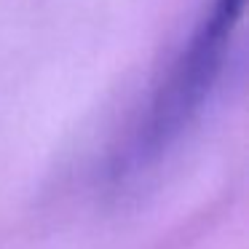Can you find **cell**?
I'll list each match as a JSON object with an SVG mask.
<instances>
[{"instance_id":"6da1fadb","label":"cell","mask_w":249,"mask_h":249,"mask_svg":"<svg viewBox=\"0 0 249 249\" xmlns=\"http://www.w3.org/2000/svg\"><path fill=\"white\" fill-rule=\"evenodd\" d=\"M247 0H209L172 54L145 107L113 150L107 177L131 182L156 169L198 124L236 46Z\"/></svg>"}]
</instances>
